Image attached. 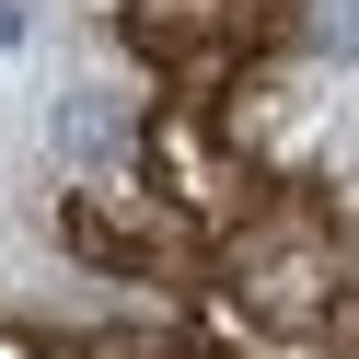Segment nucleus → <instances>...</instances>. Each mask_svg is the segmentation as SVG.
I'll list each match as a JSON object with an SVG mask.
<instances>
[{"instance_id": "1", "label": "nucleus", "mask_w": 359, "mask_h": 359, "mask_svg": "<svg viewBox=\"0 0 359 359\" xmlns=\"http://www.w3.org/2000/svg\"><path fill=\"white\" fill-rule=\"evenodd\" d=\"M140 116L151 104L104 93V81H70L58 116H47V151L70 163V186H128V174H140Z\"/></svg>"}, {"instance_id": "2", "label": "nucleus", "mask_w": 359, "mask_h": 359, "mask_svg": "<svg viewBox=\"0 0 359 359\" xmlns=\"http://www.w3.org/2000/svg\"><path fill=\"white\" fill-rule=\"evenodd\" d=\"M0 359H116L104 325H47V313H0Z\"/></svg>"}, {"instance_id": "3", "label": "nucleus", "mask_w": 359, "mask_h": 359, "mask_svg": "<svg viewBox=\"0 0 359 359\" xmlns=\"http://www.w3.org/2000/svg\"><path fill=\"white\" fill-rule=\"evenodd\" d=\"M302 58H359V0H313V24H302Z\"/></svg>"}]
</instances>
